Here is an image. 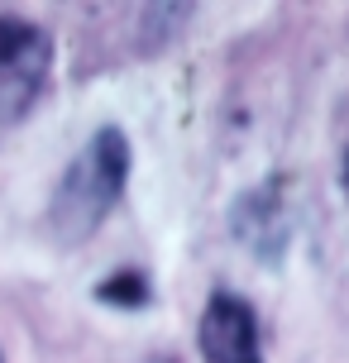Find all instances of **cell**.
Here are the masks:
<instances>
[{
	"instance_id": "cell-6",
	"label": "cell",
	"mask_w": 349,
	"mask_h": 363,
	"mask_svg": "<svg viewBox=\"0 0 349 363\" xmlns=\"http://www.w3.org/2000/svg\"><path fill=\"white\" fill-rule=\"evenodd\" d=\"M144 363H177V359H172V354H148Z\"/></svg>"
},
{
	"instance_id": "cell-2",
	"label": "cell",
	"mask_w": 349,
	"mask_h": 363,
	"mask_svg": "<svg viewBox=\"0 0 349 363\" xmlns=\"http://www.w3.org/2000/svg\"><path fill=\"white\" fill-rule=\"evenodd\" d=\"M53 38L19 15H0V125H15L34 110L48 86Z\"/></svg>"
},
{
	"instance_id": "cell-1",
	"label": "cell",
	"mask_w": 349,
	"mask_h": 363,
	"mask_svg": "<svg viewBox=\"0 0 349 363\" xmlns=\"http://www.w3.org/2000/svg\"><path fill=\"white\" fill-rule=\"evenodd\" d=\"M125 182H129V139L115 125L96 129L92 144L67 163L53 201H48V235L62 249L92 239L115 211V201L125 196Z\"/></svg>"
},
{
	"instance_id": "cell-4",
	"label": "cell",
	"mask_w": 349,
	"mask_h": 363,
	"mask_svg": "<svg viewBox=\"0 0 349 363\" xmlns=\"http://www.w3.org/2000/svg\"><path fill=\"white\" fill-rule=\"evenodd\" d=\"M235 235L254 249L258 258H273L282 244H287V211L277 201L273 186L263 191H249V196L235 206Z\"/></svg>"
},
{
	"instance_id": "cell-8",
	"label": "cell",
	"mask_w": 349,
	"mask_h": 363,
	"mask_svg": "<svg viewBox=\"0 0 349 363\" xmlns=\"http://www.w3.org/2000/svg\"><path fill=\"white\" fill-rule=\"evenodd\" d=\"M0 363H5V359H0Z\"/></svg>"
},
{
	"instance_id": "cell-7",
	"label": "cell",
	"mask_w": 349,
	"mask_h": 363,
	"mask_svg": "<svg viewBox=\"0 0 349 363\" xmlns=\"http://www.w3.org/2000/svg\"><path fill=\"white\" fill-rule=\"evenodd\" d=\"M345 186H349V163H345Z\"/></svg>"
},
{
	"instance_id": "cell-3",
	"label": "cell",
	"mask_w": 349,
	"mask_h": 363,
	"mask_svg": "<svg viewBox=\"0 0 349 363\" xmlns=\"http://www.w3.org/2000/svg\"><path fill=\"white\" fill-rule=\"evenodd\" d=\"M196 345L206 363H263L258 354V320L249 301H239L235 291H211L196 325Z\"/></svg>"
},
{
	"instance_id": "cell-5",
	"label": "cell",
	"mask_w": 349,
	"mask_h": 363,
	"mask_svg": "<svg viewBox=\"0 0 349 363\" xmlns=\"http://www.w3.org/2000/svg\"><path fill=\"white\" fill-rule=\"evenodd\" d=\"M96 301L120 306V311H139V306H148V277L144 272H115V277H106L96 287Z\"/></svg>"
}]
</instances>
